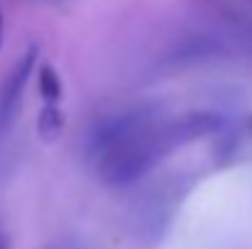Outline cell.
Masks as SVG:
<instances>
[{
	"label": "cell",
	"mask_w": 252,
	"mask_h": 249,
	"mask_svg": "<svg viewBox=\"0 0 252 249\" xmlns=\"http://www.w3.org/2000/svg\"><path fill=\"white\" fill-rule=\"evenodd\" d=\"M34 61H37V47H30L17 59L15 69L10 71V76L2 83V88H0V127H5L12 120V115H15L17 105H20V95L25 90V83L30 79V71H32Z\"/></svg>",
	"instance_id": "cell-2"
},
{
	"label": "cell",
	"mask_w": 252,
	"mask_h": 249,
	"mask_svg": "<svg viewBox=\"0 0 252 249\" xmlns=\"http://www.w3.org/2000/svg\"><path fill=\"white\" fill-rule=\"evenodd\" d=\"M220 127L213 112H186L176 117H157L135 110L105 120L91 139V157L98 176L110 186H127L152 171L162 159L198 137Z\"/></svg>",
	"instance_id": "cell-1"
},
{
	"label": "cell",
	"mask_w": 252,
	"mask_h": 249,
	"mask_svg": "<svg viewBox=\"0 0 252 249\" xmlns=\"http://www.w3.org/2000/svg\"><path fill=\"white\" fill-rule=\"evenodd\" d=\"M0 249H10V242H7L5 235H0Z\"/></svg>",
	"instance_id": "cell-5"
},
{
	"label": "cell",
	"mask_w": 252,
	"mask_h": 249,
	"mask_svg": "<svg viewBox=\"0 0 252 249\" xmlns=\"http://www.w3.org/2000/svg\"><path fill=\"white\" fill-rule=\"evenodd\" d=\"M39 93H42L44 103L62 100V79L52 64H42V69H39Z\"/></svg>",
	"instance_id": "cell-4"
},
{
	"label": "cell",
	"mask_w": 252,
	"mask_h": 249,
	"mask_svg": "<svg viewBox=\"0 0 252 249\" xmlns=\"http://www.w3.org/2000/svg\"><path fill=\"white\" fill-rule=\"evenodd\" d=\"M64 122H66L64 110H62L57 103H47V105L39 110V115H37V135H39L44 142H54V139L62 135Z\"/></svg>",
	"instance_id": "cell-3"
},
{
	"label": "cell",
	"mask_w": 252,
	"mask_h": 249,
	"mask_svg": "<svg viewBox=\"0 0 252 249\" xmlns=\"http://www.w3.org/2000/svg\"><path fill=\"white\" fill-rule=\"evenodd\" d=\"M2 27L5 25H2V10H0V47H2Z\"/></svg>",
	"instance_id": "cell-6"
}]
</instances>
